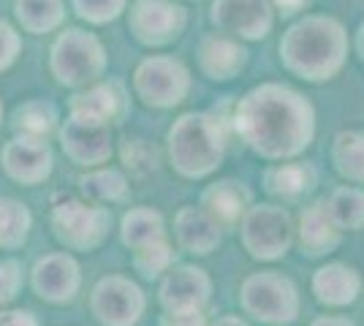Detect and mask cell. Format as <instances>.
I'll return each instance as SVG.
<instances>
[{
    "instance_id": "obj_1",
    "label": "cell",
    "mask_w": 364,
    "mask_h": 326,
    "mask_svg": "<svg viewBox=\"0 0 364 326\" xmlns=\"http://www.w3.org/2000/svg\"><path fill=\"white\" fill-rule=\"evenodd\" d=\"M234 125L253 153L269 161H286L310 147L316 134V112L294 87L267 82L240 98Z\"/></svg>"
},
{
    "instance_id": "obj_2",
    "label": "cell",
    "mask_w": 364,
    "mask_h": 326,
    "mask_svg": "<svg viewBox=\"0 0 364 326\" xmlns=\"http://www.w3.org/2000/svg\"><path fill=\"white\" fill-rule=\"evenodd\" d=\"M280 55L291 74L307 82L332 79L348 58V33L326 14H310L291 25L283 41Z\"/></svg>"
},
{
    "instance_id": "obj_3",
    "label": "cell",
    "mask_w": 364,
    "mask_h": 326,
    "mask_svg": "<svg viewBox=\"0 0 364 326\" xmlns=\"http://www.w3.org/2000/svg\"><path fill=\"white\" fill-rule=\"evenodd\" d=\"M226 125L210 112L182 114L168 128V158L171 166L188 180L213 174L226 156Z\"/></svg>"
},
{
    "instance_id": "obj_4",
    "label": "cell",
    "mask_w": 364,
    "mask_h": 326,
    "mask_svg": "<svg viewBox=\"0 0 364 326\" xmlns=\"http://www.w3.org/2000/svg\"><path fill=\"white\" fill-rule=\"evenodd\" d=\"M107 71V52L104 44L85 31H63L52 47V74L65 87H82Z\"/></svg>"
},
{
    "instance_id": "obj_5",
    "label": "cell",
    "mask_w": 364,
    "mask_h": 326,
    "mask_svg": "<svg viewBox=\"0 0 364 326\" xmlns=\"http://www.w3.org/2000/svg\"><path fill=\"white\" fill-rule=\"evenodd\" d=\"M242 310L267 326L294 324L299 315L296 286L277 272H256L242 283Z\"/></svg>"
},
{
    "instance_id": "obj_6",
    "label": "cell",
    "mask_w": 364,
    "mask_h": 326,
    "mask_svg": "<svg viewBox=\"0 0 364 326\" xmlns=\"http://www.w3.org/2000/svg\"><path fill=\"white\" fill-rule=\"evenodd\" d=\"M294 242L291 215L283 207L261 204L242 215V245L256 261H277Z\"/></svg>"
},
{
    "instance_id": "obj_7",
    "label": "cell",
    "mask_w": 364,
    "mask_h": 326,
    "mask_svg": "<svg viewBox=\"0 0 364 326\" xmlns=\"http://www.w3.org/2000/svg\"><path fill=\"white\" fill-rule=\"evenodd\" d=\"M134 90L147 107L171 109L182 104L191 90V71L174 58L152 55L139 63L134 74Z\"/></svg>"
},
{
    "instance_id": "obj_8",
    "label": "cell",
    "mask_w": 364,
    "mask_h": 326,
    "mask_svg": "<svg viewBox=\"0 0 364 326\" xmlns=\"http://www.w3.org/2000/svg\"><path fill=\"white\" fill-rule=\"evenodd\" d=\"M112 212L107 207L82 202H63L52 210V229L68 250H95L109 234Z\"/></svg>"
},
{
    "instance_id": "obj_9",
    "label": "cell",
    "mask_w": 364,
    "mask_h": 326,
    "mask_svg": "<svg viewBox=\"0 0 364 326\" xmlns=\"http://www.w3.org/2000/svg\"><path fill=\"white\" fill-rule=\"evenodd\" d=\"M90 308L104 326H134L141 321L147 299L136 283L122 275H107L95 283Z\"/></svg>"
},
{
    "instance_id": "obj_10",
    "label": "cell",
    "mask_w": 364,
    "mask_h": 326,
    "mask_svg": "<svg viewBox=\"0 0 364 326\" xmlns=\"http://www.w3.org/2000/svg\"><path fill=\"white\" fill-rule=\"evenodd\" d=\"M185 9L174 0H134L128 28L144 47H164L185 31Z\"/></svg>"
},
{
    "instance_id": "obj_11",
    "label": "cell",
    "mask_w": 364,
    "mask_h": 326,
    "mask_svg": "<svg viewBox=\"0 0 364 326\" xmlns=\"http://www.w3.org/2000/svg\"><path fill=\"white\" fill-rule=\"evenodd\" d=\"M0 163L11 180L22 185H38L52 174V150L41 136L19 134L11 141H6Z\"/></svg>"
},
{
    "instance_id": "obj_12",
    "label": "cell",
    "mask_w": 364,
    "mask_h": 326,
    "mask_svg": "<svg viewBox=\"0 0 364 326\" xmlns=\"http://www.w3.org/2000/svg\"><path fill=\"white\" fill-rule=\"evenodd\" d=\"M213 294V280L198 266H177L161 283V305L166 313H201Z\"/></svg>"
},
{
    "instance_id": "obj_13",
    "label": "cell",
    "mask_w": 364,
    "mask_h": 326,
    "mask_svg": "<svg viewBox=\"0 0 364 326\" xmlns=\"http://www.w3.org/2000/svg\"><path fill=\"white\" fill-rule=\"evenodd\" d=\"M213 22L240 38H264L272 31L274 16L269 0H215Z\"/></svg>"
},
{
    "instance_id": "obj_14",
    "label": "cell",
    "mask_w": 364,
    "mask_h": 326,
    "mask_svg": "<svg viewBox=\"0 0 364 326\" xmlns=\"http://www.w3.org/2000/svg\"><path fill=\"white\" fill-rule=\"evenodd\" d=\"M82 286V269L68 253H49L33 266V288L46 302H71Z\"/></svg>"
},
{
    "instance_id": "obj_15",
    "label": "cell",
    "mask_w": 364,
    "mask_h": 326,
    "mask_svg": "<svg viewBox=\"0 0 364 326\" xmlns=\"http://www.w3.org/2000/svg\"><path fill=\"white\" fill-rule=\"evenodd\" d=\"M60 144L76 166H101L112 158V134L107 125L85 123L71 114L60 128Z\"/></svg>"
},
{
    "instance_id": "obj_16",
    "label": "cell",
    "mask_w": 364,
    "mask_h": 326,
    "mask_svg": "<svg viewBox=\"0 0 364 326\" xmlns=\"http://www.w3.org/2000/svg\"><path fill=\"white\" fill-rule=\"evenodd\" d=\"M125 109H128V95L117 82L92 85L87 93L71 98V117H79L92 125H107V128L120 120Z\"/></svg>"
},
{
    "instance_id": "obj_17",
    "label": "cell",
    "mask_w": 364,
    "mask_h": 326,
    "mask_svg": "<svg viewBox=\"0 0 364 326\" xmlns=\"http://www.w3.org/2000/svg\"><path fill=\"white\" fill-rule=\"evenodd\" d=\"M220 223L213 220L201 207H182L174 217L177 242L193 256H207L220 245Z\"/></svg>"
},
{
    "instance_id": "obj_18",
    "label": "cell",
    "mask_w": 364,
    "mask_h": 326,
    "mask_svg": "<svg viewBox=\"0 0 364 326\" xmlns=\"http://www.w3.org/2000/svg\"><path fill=\"white\" fill-rule=\"evenodd\" d=\"M247 63V52L228 36H207L198 47V65L210 79H234Z\"/></svg>"
},
{
    "instance_id": "obj_19",
    "label": "cell",
    "mask_w": 364,
    "mask_h": 326,
    "mask_svg": "<svg viewBox=\"0 0 364 326\" xmlns=\"http://www.w3.org/2000/svg\"><path fill=\"white\" fill-rule=\"evenodd\" d=\"M313 291L323 305L343 308V305L356 302V296L362 291V278L353 266L326 264L313 275Z\"/></svg>"
},
{
    "instance_id": "obj_20",
    "label": "cell",
    "mask_w": 364,
    "mask_h": 326,
    "mask_svg": "<svg viewBox=\"0 0 364 326\" xmlns=\"http://www.w3.org/2000/svg\"><path fill=\"white\" fill-rule=\"evenodd\" d=\"M201 210L220 226H231L250 210V190L234 180H220L204 190Z\"/></svg>"
},
{
    "instance_id": "obj_21",
    "label": "cell",
    "mask_w": 364,
    "mask_h": 326,
    "mask_svg": "<svg viewBox=\"0 0 364 326\" xmlns=\"http://www.w3.org/2000/svg\"><path fill=\"white\" fill-rule=\"evenodd\" d=\"M299 242L307 256H326L340 245V229L332 223L323 202L307 207L299 220Z\"/></svg>"
},
{
    "instance_id": "obj_22",
    "label": "cell",
    "mask_w": 364,
    "mask_h": 326,
    "mask_svg": "<svg viewBox=\"0 0 364 326\" xmlns=\"http://www.w3.org/2000/svg\"><path fill=\"white\" fill-rule=\"evenodd\" d=\"M267 190L286 202H296L316 185V171L307 163H280L264 174Z\"/></svg>"
},
{
    "instance_id": "obj_23",
    "label": "cell",
    "mask_w": 364,
    "mask_h": 326,
    "mask_svg": "<svg viewBox=\"0 0 364 326\" xmlns=\"http://www.w3.org/2000/svg\"><path fill=\"white\" fill-rule=\"evenodd\" d=\"M158 239H166L164 215L152 207H136L128 210L122 217V242L131 250H139L144 245H152Z\"/></svg>"
},
{
    "instance_id": "obj_24",
    "label": "cell",
    "mask_w": 364,
    "mask_h": 326,
    "mask_svg": "<svg viewBox=\"0 0 364 326\" xmlns=\"http://www.w3.org/2000/svg\"><path fill=\"white\" fill-rule=\"evenodd\" d=\"M14 11L25 31L41 36L63 25L65 3L63 0H16Z\"/></svg>"
},
{
    "instance_id": "obj_25",
    "label": "cell",
    "mask_w": 364,
    "mask_h": 326,
    "mask_svg": "<svg viewBox=\"0 0 364 326\" xmlns=\"http://www.w3.org/2000/svg\"><path fill=\"white\" fill-rule=\"evenodd\" d=\"M332 161L340 177L350 183H364V134L362 131H343L334 136Z\"/></svg>"
},
{
    "instance_id": "obj_26",
    "label": "cell",
    "mask_w": 364,
    "mask_h": 326,
    "mask_svg": "<svg viewBox=\"0 0 364 326\" xmlns=\"http://www.w3.org/2000/svg\"><path fill=\"white\" fill-rule=\"evenodd\" d=\"M332 223L343 229H362L364 226V190L362 188H337L329 202H323Z\"/></svg>"
},
{
    "instance_id": "obj_27",
    "label": "cell",
    "mask_w": 364,
    "mask_h": 326,
    "mask_svg": "<svg viewBox=\"0 0 364 326\" xmlns=\"http://www.w3.org/2000/svg\"><path fill=\"white\" fill-rule=\"evenodd\" d=\"M31 210L16 199H0V248L16 250L31 234Z\"/></svg>"
},
{
    "instance_id": "obj_28",
    "label": "cell",
    "mask_w": 364,
    "mask_h": 326,
    "mask_svg": "<svg viewBox=\"0 0 364 326\" xmlns=\"http://www.w3.org/2000/svg\"><path fill=\"white\" fill-rule=\"evenodd\" d=\"M82 193L92 199V202H104V204H117L128 199V180L122 177V171L117 169H98L90 171L79 180Z\"/></svg>"
},
{
    "instance_id": "obj_29",
    "label": "cell",
    "mask_w": 364,
    "mask_h": 326,
    "mask_svg": "<svg viewBox=\"0 0 364 326\" xmlns=\"http://www.w3.org/2000/svg\"><path fill=\"white\" fill-rule=\"evenodd\" d=\"M14 123L22 134H31V136H41L44 139L46 134L55 128V123H58V112H55L52 104L31 101V104L16 109Z\"/></svg>"
},
{
    "instance_id": "obj_30",
    "label": "cell",
    "mask_w": 364,
    "mask_h": 326,
    "mask_svg": "<svg viewBox=\"0 0 364 326\" xmlns=\"http://www.w3.org/2000/svg\"><path fill=\"white\" fill-rule=\"evenodd\" d=\"M174 261V250L166 239H158L152 245L134 250V266L141 278H158L161 272H166Z\"/></svg>"
},
{
    "instance_id": "obj_31",
    "label": "cell",
    "mask_w": 364,
    "mask_h": 326,
    "mask_svg": "<svg viewBox=\"0 0 364 326\" xmlns=\"http://www.w3.org/2000/svg\"><path fill=\"white\" fill-rule=\"evenodd\" d=\"M128 0H74L76 14L92 25H107L125 11Z\"/></svg>"
},
{
    "instance_id": "obj_32",
    "label": "cell",
    "mask_w": 364,
    "mask_h": 326,
    "mask_svg": "<svg viewBox=\"0 0 364 326\" xmlns=\"http://www.w3.org/2000/svg\"><path fill=\"white\" fill-rule=\"evenodd\" d=\"M122 161H125L128 169L150 171V169H155L158 153H155V147L144 144L141 139H128L125 144H122Z\"/></svg>"
},
{
    "instance_id": "obj_33",
    "label": "cell",
    "mask_w": 364,
    "mask_h": 326,
    "mask_svg": "<svg viewBox=\"0 0 364 326\" xmlns=\"http://www.w3.org/2000/svg\"><path fill=\"white\" fill-rule=\"evenodd\" d=\"M22 288V266L14 259H0V308L9 305Z\"/></svg>"
},
{
    "instance_id": "obj_34",
    "label": "cell",
    "mask_w": 364,
    "mask_h": 326,
    "mask_svg": "<svg viewBox=\"0 0 364 326\" xmlns=\"http://www.w3.org/2000/svg\"><path fill=\"white\" fill-rule=\"evenodd\" d=\"M19 52H22V38H19V33H16L6 19H0V74L14 65L16 58H19Z\"/></svg>"
},
{
    "instance_id": "obj_35",
    "label": "cell",
    "mask_w": 364,
    "mask_h": 326,
    "mask_svg": "<svg viewBox=\"0 0 364 326\" xmlns=\"http://www.w3.org/2000/svg\"><path fill=\"white\" fill-rule=\"evenodd\" d=\"M161 326H207L201 313H166L161 315Z\"/></svg>"
},
{
    "instance_id": "obj_36",
    "label": "cell",
    "mask_w": 364,
    "mask_h": 326,
    "mask_svg": "<svg viewBox=\"0 0 364 326\" xmlns=\"http://www.w3.org/2000/svg\"><path fill=\"white\" fill-rule=\"evenodd\" d=\"M0 326H41L31 310H0Z\"/></svg>"
},
{
    "instance_id": "obj_37",
    "label": "cell",
    "mask_w": 364,
    "mask_h": 326,
    "mask_svg": "<svg viewBox=\"0 0 364 326\" xmlns=\"http://www.w3.org/2000/svg\"><path fill=\"white\" fill-rule=\"evenodd\" d=\"M307 3H310V0H274V6H277L283 14H296V11L307 9Z\"/></svg>"
},
{
    "instance_id": "obj_38",
    "label": "cell",
    "mask_w": 364,
    "mask_h": 326,
    "mask_svg": "<svg viewBox=\"0 0 364 326\" xmlns=\"http://www.w3.org/2000/svg\"><path fill=\"white\" fill-rule=\"evenodd\" d=\"M310 326H353V321L343 315H323V318H316Z\"/></svg>"
},
{
    "instance_id": "obj_39",
    "label": "cell",
    "mask_w": 364,
    "mask_h": 326,
    "mask_svg": "<svg viewBox=\"0 0 364 326\" xmlns=\"http://www.w3.org/2000/svg\"><path fill=\"white\" fill-rule=\"evenodd\" d=\"M213 326H250V324H245L242 318H237V315H223V318H218Z\"/></svg>"
},
{
    "instance_id": "obj_40",
    "label": "cell",
    "mask_w": 364,
    "mask_h": 326,
    "mask_svg": "<svg viewBox=\"0 0 364 326\" xmlns=\"http://www.w3.org/2000/svg\"><path fill=\"white\" fill-rule=\"evenodd\" d=\"M359 52H362L364 58V25H362V33H359Z\"/></svg>"
},
{
    "instance_id": "obj_41",
    "label": "cell",
    "mask_w": 364,
    "mask_h": 326,
    "mask_svg": "<svg viewBox=\"0 0 364 326\" xmlns=\"http://www.w3.org/2000/svg\"><path fill=\"white\" fill-rule=\"evenodd\" d=\"M0 123H3V104H0Z\"/></svg>"
}]
</instances>
